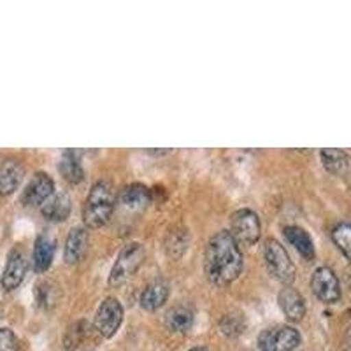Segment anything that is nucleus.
Here are the masks:
<instances>
[{
    "mask_svg": "<svg viewBox=\"0 0 351 351\" xmlns=\"http://www.w3.org/2000/svg\"><path fill=\"white\" fill-rule=\"evenodd\" d=\"M206 276L215 287H227L241 276L244 267L243 252L228 230H219L209 239L204 256Z\"/></svg>",
    "mask_w": 351,
    "mask_h": 351,
    "instance_id": "1",
    "label": "nucleus"
},
{
    "mask_svg": "<svg viewBox=\"0 0 351 351\" xmlns=\"http://www.w3.org/2000/svg\"><path fill=\"white\" fill-rule=\"evenodd\" d=\"M116 206L114 188L109 181L100 180L90 188L83 206V221L88 228L104 227L111 219Z\"/></svg>",
    "mask_w": 351,
    "mask_h": 351,
    "instance_id": "2",
    "label": "nucleus"
},
{
    "mask_svg": "<svg viewBox=\"0 0 351 351\" xmlns=\"http://www.w3.org/2000/svg\"><path fill=\"white\" fill-rule=\"evenodd\" d=\"M263 260L272 278L283 283L285 287L295 280V265L280 241L267 239L263 243Z\"/></svg>",
    "mask_w": 351,
    "mask_h": 351,
    "instance_id": "3",
    "label": "nucleus"
},
{
    "mask_svg": "<svg viewBox=\"0 0 351 351\" xmlns=\"http://www.w3.org/2000/svg\"><path fill=\"white\" fill-rule=\"evenodd\" d=\"M144 256H146V252L141 243H130L123 246V250L116 256V262L109 274V285L118 287V285L125 283L143 265Z\"/></svg>",
    "mask_w": 351,
    "mask_h": 351,
    "instance_id": "4",
    "label": "nucleus"
},
{
    "mask_svg": "<svg viewBox=\"0 0 351 351\" xmlns=\"http://www.w3.org/2000/svg\"><path fill=\"white\" fill-rule=\"evenodd\" d=\"M228 232L239 246H253L262 236V223H260L258 215L252 209H239L232 215Z\"/></svg>",
    "mask_w": 351,
    "mask_h": 351,
    "instance_id": "5",
    "label": "nucleus"
},
{
    "mask_svg": "<svg viewBox=\"0 0 351 351\" xmlns=\"http://www.w3.org/2000/svg\"><path fill=\"white\" fill-rule=\"evenodd\" d=\"M300 344V334L290 325H276L260 334L258 346L262 351H295Z\"/></svg>",
    "mask_w": 351,
    "mask_h": 351,
    "instance_id": "6",
    "label": "nucleus"
},
{
    "mask_svg": "<svg viewBox=\"0 0 351 351\" xmlns=\"http://www.w3.org/2000/svg\"><path fill=\"white\" fill-rule=\"evenodd\" d=\"M121 324H123V307L120 300L114 297L102 300L95 313V330L99 332V335L111 339L112 335L120 330Z\"/></svg>",
    "mask_w": 351,
    "mask_h": 351,
    "instance_id": "7",
    "label": "nucleus"
},
{
    "mask_svg": "<svg viewBox=\"0 0 351 351\" xmlns=\"http://www.w3.org/2000/svg\"><path fill=\"white\" fill-rule=\"evenodd\" d=\"M311 288L313 293L325 304H334L341 299L339 280H337L335 272L330 267H325V265H322V267L313 272Z\"/></svg>",
    "mask_w": 351,
    "mask_h": 351,
    "instance_id": "8",
    "label": "nucleus"
},
{
    "mask_svg": "<svg viewBox=\"0 0 351 351\" xmlns=\"http://www.w3.org/2000/svg\"><path fill=\"white\" fill-rule=\"evenodd\" d=\"M28 271V256L23 247H12L5 262L4 274H2V288L5 291H14L21 283Z\"/></svg>",
    "mask_w": 351,
    "mask_h": 351,
    "instance_id": "9",
    "label": "nucleus"
},
{
    "mask_svg": "<svg viewBox=\"0 0 351 351\" xmlns=\"http://www.w3.org/2000/svg\"><path fill=\"white\" fill-rule=\"evenodd\" d=\"M53 193H55V181L51 180V176L46 172H36L21 193V202L25 206L36 208V206H43Z\"/></svg>",
    "mask_w": 351,
    "mask_h": 351,
    "instance_id": "10",
    "label": "nucleus"
},
{
    "mask_svg": "<svg viewBox=\"0 0 351 351\" xmlns=\"http://www.w3.org/2000/svg\"><path fill=\"white\" fill-rule=\"evenodd\" d=\"M25 178V167L20 160L5 158L0 162V195L9 197L20 188Z\"/></svg>",
    "mask_w": 351,
    "mask_h": 351,
    "instance_id": "11",
    "label": "nucleus"
},
{
    "mask_svg": "<svg viewBox=\"0 0 351 351\" xmlns=\"http://www.w3.org/2000/svg\"><path fill=\"white\" fill-rule=\"evenodd\" d=\"M278 304L290 322H300L306 316V300L295 288H281V291L278 293Z\"/></svg>",
    "mask_w": 351,
    "mask_h": 351,
    "instance_id": "12",
    "label": "nucleus"
},
{
    "mask_svg": "<svg viewBox=\"0 0 351 351\" xmlns=\"http://www.w3.org/2000/svg\"><path fill=\"white\" fill-rule=\"evenodd\" d=\"M152 200L153 190H149L146 184L132 183L120 192V204L130 211H141V209L148 208Z\"/></svg>",
    "mask_w": 351,
    "mask_h": 351,
    "instance_id": "13",
    "label": "nucleus"
},
{
    "mask_svg": "<svg viewBox=\"0 0 351 351\" xmlns=\"http://www.w3.org/2000/svg\"><path fill=\"white\" fill-rule=\"evenodd\" d=\"M169 283L162 278L158 280H153L152 283H148L144 287L143 293L139 297V302L143 309L146 311H156L160 307L164 306L165 300L169 299Z\"/></svg>",
    "mask_w": 351,
    "mask_h": 351,
    "instance_id": "14",
    "label": "nucleus"
},
{
    "mask_svg": "<svg viewBox=\"0 0 351 351\" xmlns=\"http://www.w3.org/2000/svg\"><path fill=\"white\" fill-rule=\"evenodd\" d=\"M71 197L65 192H55L40 206V213H43L44 218L48 219V221H55V223L65 221L69 218V215H71Z\"/></svg>",
    "mask_w": 351,
    "mask_h": 351,
    "instance_id": "15",
    "label": "nucleus"
},
{
    "mask_svg": "<svg viewBox=\"0 0 351 351\" xmlns=\"http://www.w3.org/2000/svg\"><path fill=\"white\" fill-rule=\"evenodd\" d=\"M88 247V230L84 227H74L69 232L67 239H65L64 247V260L72 265L77 263L84 256Z\"/></svg>",
    "mask_w": 351,
    "mask_h": 351,
    "instance_id": "16",
    "label": "nucleus"
},
{
    "mask_svg": "<svg viewBox=\"0 0 351 351\" xmlns=\"http://www.w3.org/2000/svg\"><path fill=\"white\" fill-rule=\"evenodd\" d=\"M283 234L287 237L288 243L295 247L299 255L304 260H313L315 258V243H313L311 236L304 230L302 227H297V225H288L283 228Z\"/></svg>",
    "mask_w": 351,
    "mask_h": 351,
    "instance_id": "17",
    "label": "nucleus"
},
{
    "mask_svg": "<svg viewBox=\"0 0 351 351\" xmlns=\"http://www.w3.org/2000/svg\"><path fill=\"white\" fill-rule=\"evenodd\" d=\"M58 171H60L62 178L71 184L81 183L84 180V169L81 165L80 153L74 152V149H67V152L62 153Z\"/></svg>",
    "mask_w": 351,
    "mask_h": 351,
    "instance_id": "18",
    "label": "nucleus"
},
{
    "mask_svg": "<svg viewBox=\"0 0 351 351\" xmlns=\"http://www.w3.org/2000/svg\"><path fill=\"white\" fill-rule=\"evenodd\" d=\"M53 256H55V241L48 236H39L34 244V269L36 272L43 274V272L48 271L51 267Z\"/></svg>",
    "mask_w": 351,
    "mask_h": 351,
    "instance_id": "19",
    "label": "nucleus"
},
{
    "mask_svg": "<svg viewBox=\"0 0 351 351\" xmlns=\"http://www.w3.org/2000/svg\"><path fill=\"white\" fill-rule=\"evenodd\" d=\"M193 311L188 306H176L165 316V325L174 334H184L193 325Z\"/></svg>",
    "mask_w": 351,
    "mask_h": 351,
    "instance_id": "20",
    "label": "nucleus"
},
{
    "mask_svg": "<svg viewBox=\"0 0 351 351\" xmlns=\"http://www.w3.org/2000/svg\"><path fill=\"white\" fill-rule=\"evenodd\" d=\"M319 156H322V162H324V167L327 169L330 174H344L348 172L351 165V158L346 152L343 149H335V148H325L319 152Z\"/></svg>",
    "mask_w": 351,
    "mask_h": 351,
    "instance_id": "21",
    "label": "nucleus"
},
{
    "mask_svg": "<svg viewBox=\"0 0 351 351\" xmlns=\"http://www.w3.org/2000/svg\"><path fill=\"white\" fill-rule=\"evenodd\" d=\"M188 244H190V234L188 228L184 227H174L167 234V241H165V250L171 258H181L186 253Z\"/></svg>",
    "mask_w": 351,
    "mask_h": 351,
    "instance_id": "22",
    "label": "nucleus"
},
{
    "mask_svg": "<svg viewBox=\"0 0 351 351\" xmlns=\"http://www.w3.org/2000/svg\"><path fill=\"white\" fill-rule=\"evenodd\" d=\"M90 335V325L84 322V319H80L74 325L67 328L64 337V346L67 351H76L80 350L84 344V339Z\"/></svg>",
    "mask_w": 351,
    "mask_h": 351,
    "instance_id": "23",
    "label": "nucleus"
},
{
    "mask_svg": "<svg viewBox=\"0 0 351 351\" xmlns=\"http://www.w3.org/2000/svg\"><path fill=\"white\" fill-rule=\"evenodd\" d=\"M60 299V290L53 281H40L36 285V302L43 309H51L58 304Z\"/></svg>",
    "mask_w": 351,
    "mask_h": 351,
    "instance_id": "24",
    "label": "nucleus"
},
{
    "mask_svg": "<svg viewBox=\"0 0 351 351\" xmlns=\"http://www.w3.org/2000/svg\"><path fill=\"white\" fill-rule=\"evenodd\" d=\"M246 328V319L241 313H228L219 319V330L227 337H239Z\"/></svg>",
    "mask_w": 351,
    "mask_h": 351,
    "instance_id": "25",
    "label": "nucleus"
},
{
    "mask_svg": "<svg viewBox=\"0 0 351 351\" xmlns=\"http://www.w3.org/2000/svg\"><path fill=\"white\" fill-rule=\"evenodd\" d=\"M332 241L339 247L341 253L351 260V221H343L332 228Z\"/></svg>",
    "mask_w": 351,
    "mask_h": 351,
    "instance_id": "26",
    "label": "nucleus"
},
{
    "mask_svg": "<svg viewBox=\"0 0 351 351\" xmlns=\"http://www.w3.org/2000/svg\"><path fill=\"white\" fill-rule=\"evenodd\" d=\"M0 351H20V341L11 328H0Z\"/></svg>",
    "mask_w": 351,
    "mask_h": 351,
    "instance_id": "27",
    "label": "nucleus"
},
{
    "mask_svg": "<svg viewBox=\"0 0 351 351\" xmlns=\"http://www.w3.org/2000/svg\"><path fill=\"white\" fill-rule=\"evenodd\" d=\"M344 344H346L348 350L351 351V325H350V328H348V330H346V337H344Z\"/></svg>",
    "mask_w": 351,
    "mask_h": 351,
    "instance_id": "28",
    "label": "nucleus"
},
{
    "mask_svg": "<svg viewBox=\"0 0 351 351\" xmlns=\"http://www.w3.org/2000/svg\"><path fill=\"white\" fill-rule=\"evenodd\" d=\"M190 351H208V350H206V348H193V350Z\"/></svg>",
    "mask_w": 351,
    "mask_h": 351,
    "instance_id": "29",
    "label": "nucleus"
},
{
    "mask_svg": "<svg viewBox=\"0 0 351 351\" xmlns=\"http://www.w3.org/2000/svg\"><path fill=\"white\" fill-rule=\"evenodd\" d=\"M0 313H2V309H0Z\"/></svg>",
    "mask_w": 351,
    "mask_h": 351,
    "instance_id": "30",
    "label": "nucleus"
}]
</instances>
